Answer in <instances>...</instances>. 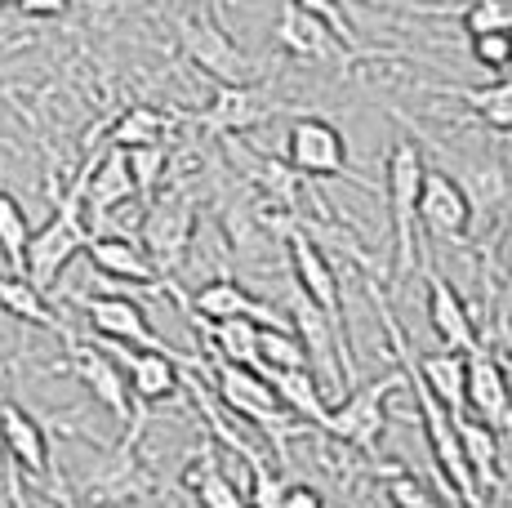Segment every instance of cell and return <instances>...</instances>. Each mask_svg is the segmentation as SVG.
I'll use <instances>...</instances> for the list:
<instances>
[{
	"label": "cell",
	"mask_w": 512,
	"mask_h": 508,
	"mask_svg": "<svg viewBox=\"0 0 512 508\" xmlns=\"http://www.w3.org/2000/svg\"><path fill=\"white\" fill-rule=\"evenodd\" d=\"M281 54L290 58H308V63H334L343 54L339 36L330 32L321 18H312L308 9H299L294 0H281V18H277V32H272Z\"/></svg>",
	"instance_id": "cell-19"
},
{
	"label": "cell",
	"mask_w": 512,
	"mask_h": 508,
	"mask_svg": "<svg viewBox=\"0 0 512 508\" xmlns=\"http://www.w3.org/2000/svg\"><path fill=\"white\" fill-rule=\"evenodd\" d=\"M125 161H130V174H134V188H139V197L152 201V192H156V183H161V174H165V148L161 143H147V148H125Z\"/></svg>",
	"instance_id": "cell-33"
},
{
	"label": "cell",
	"mask_w": 512,
	"mask_h": 508,
	"mask_svg": "<svg viewBox=\"0 0 512 508\" xmlns=\"http://www.w3.org/2000/svg\"><path fill=\"white\" fill-rule=\"evenodd\" d=\"M139 442H143V406L139 415L125 424V437L116 446H107L98 455V464L85 473L81 482V500L90 508H116V504H134L152 491V473L139 459Z\"/></svg>",
	"instance_id": "cell-4"
},
{
	"label": "cell",
	"mask_w": 512,
	"mask_h": 508,
	"mask_svg": "<svg viewBox=\"0 0 512 508\" xmlns=\"http://www.w3.org/2000/svg\"><path fill=\"white\" fill-rule=\"evenodd\" d=\"M0 442H5V459L18 468V473L45 477L49 464H54V446H49V433L27 415L14 397L0 388Z\"/></svg>",
	"instance_id": "cell-15"
},
{
	"label": "cell",
	"mask_w": 512,
	"mask_h": 508,
	"mask_svg": "<svg viewBox=\"0 0 512 508\" xmlns=\"http://www.w3.org/2000/svg\"><path fill=\"white\" fill-rule=\"evenodd\" d=\"M499 152H504V161L512 165V130H499Z\"/></svg>",
	"instance_id": "cell-39"
},
{
	"label": "cell",
	"mask_w": 512,
	"mask_h": 508,
	"mask_svg": "<svg viewBox=\"0 0 512 508\" xmlns=\"http://www.w3.org/2000/svg\"><path fill=\"white\" fill-rule=\"evenodd\" d=\"M423 388H428L432 397H437L441 406L450 410V415H464V375H468V357L464 353H450V348H441V353H428L415 361Z\"/></svg>",
	"instance_id": "cell-24"
},
{
	"label": "cell",
	"mask_w": 512,
	"mask_h": 508,
	"mask_svg": "<svg viewBox=\"0 0 512 508\" xmlns=\"http://www.w3.org/2000/svg\"><path fill=\"white\" fill-rule=\"evenodd\" d=\"M285 165L308 179H352L348 170V139L326 116H299L285 130Z\"/></svg>",
	"instance_id": "cell-7"
},
{
	"label": "cell",
	"mask_w": 512,
	"mask_h": 508,
	"mask_svg": "<svg viewBox=\"0 0 512 508\" xmlns=\"http://www.w3.org/2000/svg\"><path fill=\"white\" fill-rule=\"evenodd\" d=\"M383 495H388L392 508H446V500H441L428 482H419V477L401 464L388 468V477H383Z\"/></svg>",
	"instance_id": "cell-32"
},
{
	"label": "cell",
	"mask_w": 512,
	"mask_h": 508,
	"mask_svg": "<svg viewBox=\"0 0 512 508\" xmlns=\"http://www.w3.org/2000/svg\"><path fill=\"white\" fill-rule=\"evenodd\" d=\"M259 370H308V348L299 330L259 326Z\"/></svg>",
	"instance_id": "cell-29"
},
{
	"label": "cell",
	"mask_w": 512,
	"mask_h": 508,
	"mask_svg": "<svg viewBox=\"0 0 512 508\" xmlns=\"http://www.w3.org/2000/svg\"><path fill=\"white\" fill-rule=\"evenodd\" d=\"M468 54L477 58V67H486V72L504 76L508 63H512V32H481V36H468Z\"/></svg>",
	"instance_id": "cell-34"
},
{
	"label": "cell",
	"mask_w": 512,
	"mask_h": 508,
	"mask_svg": "<svg viewBox=\"0 0 512 508\" xmlns=\"http://www.w3.org/2000/svg\"><path fill=\"white\" fill-rule=\"evenodd\" d=\"M210 375H214V393H219L223 410H232L236 419H245V424H254L259 433H268L272 442H277L281 455H285V442H290V437H303L312 428V424H303V419L281 402L277 388L268 384V375H263V370L232 366V361L214 357Z\"/></svg>",
	"instance_id": "cell-1"
},
{
	"label": "cell",
	"mask_w": 512,
	"mask_h": 508,
	"mask_svg": "<svg viewBox=\"0 0 512 508\" xmlns=\"http://www.w3.org/2000/svg\"><path fill=\"white\" fill-rule=\"evenodd\" d=\"M504 76H512V63H508V72H504Z\"/></svg>",
	"instance_id": "cell-41"
},
{
	"label": "cell",
	"mask_w": 512,
	"mask_h": 508,
	"mask_svg": "<svg viewBox=\"0 0 512 508\" xmlns=\"http://www.w3.org/2000/svg\"><path fill=\"white\" fill-rule=\"evenodd\" d=\"M192 312L205 321V326H210V321H228V317H250V321H259V326H285V317L277 308L254 299L250 290L232 277L205 281V286L192 295Z\"/></svg>",
	"instance_id": "cell-21"
},
{
	"label": "cell",
	"mask_w": 512,
	"mask_h": 508,
	"mask_svg": "<svg viewBox=\"0 0 512 508\" xmlns=\"http://www.w3.org/2000/svg\"><path fill=\"white\" fill-rule=\"evenodd\" d=\"M63 344H67V370L90 388V397L98 406L112 410L121 424H130V419L139 415V402L130 397V384H125V370L116 366V357L98 344H81L76 335H67Z\"/></svg>",
	"instance_id": "cell-11"
},
{
	"label": "cell",
	"mask_w": 512,
	"mask_h": 508,
	"mask_svg": "<svg viewBox=\"0 0 512 508\" xmlns=\"http://www.w3.org/2000/svg\"><path fill=\"white\" fill-rule=\"evenodd\" d=\"M27 241H32V223H27L23 205L14 201V192L0 188V259L9 272H23Z\"/></svg>",
	"instance_id": "cell-30"
},
{
	"label": "cell",
	"mask_w": 512,
	"mask_h": 508,
	"mask_svg": "<svg viewBox=\"0 0 512 508\" xmlns=\"http://www.w3.org/2000/svg\"><path fill=\"white\" fill-rule=\"evenodd\" d=\"M179 482L201 508H250L245 504V486L232 482V473L223 468V455H219L214 437H201V451L187 459Z\"/></svg>",
	"instance_id": "cell-18"
},
{
	"label": "cell",
	"mask_w": 512,
	"mask_h": 508,
	"mask_svg": "<svg viewBox=\"0 0 512 508\" xmlns=\"http://www.w3.org/2000/svg\"><path fill=\"white\" fill-rule=\"evenodd\" d=\"M428 161H423L419 143L397 139L388 152V210H392V241H397V272L392 277L406 281L419 263V188Z\"/></svg>",
	"instance_id": "cell-3"
},
{
	"label": "cell",
	"mask_w": 512,
	"mask_h": 508,
	"mask_svg": "<svg viewBox=\"0 0 512 508\" xmlns=\"http://www.w3.org/2000/svg\"><path fill=\"white\" fill-rule=\"evenodd\" d=\"M179 45H183L187 63L201 67L214 85H245L254 72H259V67H254V58L232 41L228 27H223L210 9L179 18Z\"/></svg>",
	"instance_id": "cell-6"
},
{
	"label": "cell",
	"mask_w": 512,
	"mask_h": 508,
	"mask_svg": "<svg viewBox=\"0 0 512 508\" xmlns=\"http://www.w3.org/2000/svg\"><path fill=\"white\" fill-rule=\"evenodd\" d=\"M192 223H196V214L183 192H170V197L147 205L139 232H143V254L152 259L156 277L179 272V263L187 259V246H192Z\"/></svg>",
	"instance_id": "cell-8"
},
{
	"label": "cell",
	"mask_w": 512,
	"mask_h": 508,
	"mask_svg": "<svg viewBox=\"0 0 512 508\" xmlns=\"http://www.w3.org/2000/svg\"><path fill=\"white\" fill-rule=\"evenodd\" d=\"M0 312H9V317L27 321V326H36V330H54V335H63V339L72 335V330L63 326V317L49 308L45 290H36L23 272H5V277H0Z\"/></svg>",
	"instance_id": "cell-23"
},
{
	"label": "cell",
	"mask_w": 512,
	"mask_h": 508,
	"mask_svg": "<svg viewBox=\"0 0 512 508\" xmlns=\"http://www.w3.org/2000/svg\"><path fill=\"white\" fill-rule=\"evenodd\" d=\"M281 508H326V495L308 482H285L281 491Z\"/></svg>",
	"instance_id": "cell-36"
},
{
	"label": "cell",
	"mask_w": 512,
	"mask_h": 508,
	"mask_svg": "<svg viewBox=\"0 0 512 508\" xmlns=\"http://www.w3.org/2000/svg\"><path fill=\"white\" fill-rule=\"evenodd\" d=\"M285 250H290V272H294V290H299L308 304L321 308V317L334 326V335L343 339V295H339V277H334L330 259L317 250V241L294 223L285 232Z\"/></svg>",
	"instance_id": "cell-10"
},
{
	"label": "cell",
	"mask_w": 512,
	"mask_h": 508,
	"mask_svg": "<svg viewBox=\"0 0 512 508\" xmlns=\"http://www.w3.org/2000/svg\"><path fill=\"white\" fill-rule=\"evenodd\" d=\"M468 375H464V415L481 419L495 433H512V393L508 375L486 348H468Z\"/></svg>",
	"instance_id": "cell-12"
},
{
	"label": "cell",
	"mask_w": 512,
	"mask_h": 508,
	"mask_svg": "<svg viewBox=\"0 0 512 508\" xmlns=\"http://www.w3.org/2000/svg\"><path fill=\"white\" fill-rule=\"evenodd\" d=\"M5 464H9V459H5V442H0V477H5Z\"/></svg>",
	"instance_id": "cell-40"
},
{
	"label": "cell",
	"mask_w": 512,
	"mask_h": 508,
	"mask_svg": "<svg viewBox=\"0 0 512 508\" xmlns=\"http://www.w3.org/2000/svg\"><path fill=\"white\" fill-rule=\"evenodd\" d=\"M294 5H299V9H308L312 18H321V23H326L334 36H339V45H343V50H352V54H357V32H352L348 14H343V0H294Z\"/></svg>",
	"instance_id": "cell-35"
},
{
	"label": "cell",
	"mask_w": 512,
	"mask_h": 508,
	"mask_svg": "<svg viewBox=\"0 0 512 508\" xmlns=\"http://www.w3.org/2000/svg\"><path fill=\"white\" fill-rule=\"evenodd\" d=\"M107 353L116 357V366L125 370V384H130V397L139 406H156V402H170L183 384V361L170 348H130V344H116V339H98Z\"/></svg>",
	"instance_id": "cell-9"
},
{
	"label": "cell",
	"mask_w": 512,
	"mask_h": 508,
	"mask_svg": "<svg viewBox=\"0 0 512 508\" xmlns=\"http://www.w3.org/2000/svg\"><path fill=\"white\" fill-rule=\"evenodd\" d=\"M459 103H468V112L477 116L481 125H490V130H512V76H499V81L490 85H459V90H450Z\"/></svg>",
	"instance_id": "cell-28"
},
{
	"label": "cell",
	"mask_w": 512,
	"mask_h": 508,
	"mask_svg": "<svg viewBox=\"0 0 512 508\" xmlns=\"http://www.w3.org/2000/svg\"><path fill=\"white\" fill-rule=\"evenodd\" d=\"M455 433H459V446H464V459H468L472 477H477L481 495L495 491L499 486V433L472 415H455Z\"/></svg>",
	"instance_id": "cell-25"
},
{
	"label": "cell",
	"mask_w": 512,
	"mask_h": 508,
	"mask_svg": "<svg viewBox=\"0 0 512 508\" xmlns=\"http://www.w3.org/2000/svg\"><path fill=\"white\" fill-rule=\"evenodd\" d=\"M23 18H63L72 9V0H9Z\"/></svg>",
	"instance_id": "cell-37"
},
{
	"label": "cell",
	"mask_w": 512,
	"mask_h": 508,
	"mask_svg": "<svg viewBox=\"0 0 512 508\" xmlns=\"http://www.w3.org/2000/svg\"><path fill=\"white\" fill-rule=\"evenodd\" d=\"M419 272H423V281H428V326H432V335H437L450 353H468V348H477V326H472V317H468V304L459 299V290L432 268L428 246H423V232H419Z\"/></svg>",
	"instance_id": "cell-14"
},
{
	"label": "cell",
	"mask_w": 512,
	"mask_h": 508,
	"mask_svg": "<svg viewBox=\"0 0 512 508\" xmlns=\"http://www.w3.org/2000/svg\"><path fill=\"white\" fill-rule=\"evenodd\" d=\"M81 308L98 339H116V344H130V348H165L130 295H85Z\"/></svg>",
	"instance_id": "cell-17"
},
{
	"label": "cell",
	"mask_w": 512,
	"mask_h": 508,
	"mask_svg": "<svg viewBox=\"0 0 512 508\" xmlns=\"http://www.w3.org/2000/svg\"><path fill=\"white\" fill-rule=\"evenodd\" d=\"M85 254H90V263L103 277H116V281H130V286H156V268L152 259L143 254V246H134L130 237H112V232H103V237H90L85 241Z\"/></svg>",
	"instance_id": "cell-22"
},
{
	"label": "cell",
	"mask_w": 512,
	"mask_h": 508,
	"mask_svg": "<svg viewBox=\"0 0 512 508\" xmlns=\"http://www.w3.org/2000/svg\"><path fill=\"white\" fill-rule=\"evenodd\" d=\"M263 375H268V384L277 388V397L303 419V424H312V428L326 424L330 402H326V393H321V384L312 379V370H263Z\"/></svg>",
	"instance_id": "cell-26"
},
{
	"label": "cell",
	"mask_w": 512,
	"mask_h": 508,
	"mask_svg": "<svg viewBox=\"0 0 512 508\" xmlns=\"http://www.w3.org/2000/svg\"><path fill=\"white\" fill-rule=\"evenodd\" d=\"M90 241V223H85V165L72 179V188L58 197L54 214L41 232H32L27 241V259H23V277L36 290H54V281L63 277V268L85 250Z\"/></svg>",
	"instance_id": "cell-2"
},
{
	"label": "cell",
	"mask_w": 512,
	"mask_h": 508,
	"mask_svg": "<svg viewBox=\"0 0 512 508\" xmlns=\"http://www.w3.org/2000/svg\"><path fill=\"white\" fill-rule=\"evenodd\" d=\"M277 112H285V103L263 94V85H219L214 103L201 112V125H210L214 134H241Z\"/></svg>",
	"instance_id": "cell-16"
},
{
	"label": "cell",
	"mask_w": 512,
	"mask_h": 508,
	"mask_svg": "<svg viewBox=\"0 0 512 508\" xmlns=\"http://www.w3.org/2000/svg\"><path fill=\"white\" fill-rule=\"evenodd\" d=\"M161 134H165V116L147 103H134L116 116L107 139H112V148H147V143H161Z\"/></svg>",
	"instance_id": "cell-31"
},
{
	"label": "cell",
	"mask_w": 512,
	"mask_h": 508,
	"mask_svg": "<svg viewBox=\"0 0 512 508\" xmlns=\"http://www.w3.org/2000/svg\"><path fill=\"white\" fill-rule=\"evenodd\" d=\"M49 500H54L58 508H76V495L67 491V482H63V473H58V464H49Z\"/></svg>",
	"instance_id": "cell-38"
},
{
	"label": "cell",
	"mask_w": 512,
	"mask_h": 508,
	"mask_svg": "<svg viewBox=\"0 0 512 508\" xmlns=\"http://www.w3.org/2000/svg\"><path fill=\"white\" fill-rule=\"evenodd\" d=\"M205 344H210V357L232 361V366L259 370V321H250V317L210 321V330H205Z\"/></svg>",
	"instance_id": "cell-27"
},
{
	"label": "cell",
	"mask_w": 512,
	"mask_h": 508,
	"mask_svg": "<svg viewBox=\"0 0 512 508\" xmlns=\"http://www.w3.org/2000/svg\"><path fill=\"white\" fill-rule=\"evenodd\" d=\"M134 197H139V188H134L125 148H107L103 156L85 161V210H90L98 223H103L112 210L130 205Z\"/></svg>",
	"instance_id": "cell-20"
},
{
	"label": "cell",
	"mask_w": 512,
	"mask_h": 508,
	"mask_svg": "<svg viewBox=\"0 0 512 508\" xmlns=\"http://www.w3.org/2000/svg\"><path fill=\"white\" fill-rule=\"evenodd\" d=\"M472 201L464 183L446 170H428L419 188V228L437 241H464L472 228Z\"/></svg>",
	"instance_id": "cell-13"
},
{
	"label": "cell",
	"mask_w": 512,
	"mask_h": 508,
	"mask_svg": "<svg viewBox=\"0 0 512 508\" xmlns=\"http://www.w3.org/2000/svg\"><path fill=\"white\" fill-rule=\"evenodd\" d=\"M406 388V370H388L374 384H361L343 397L339 406H330L321 433L334 437V442L352 446L361 455H379L383 446V428H388V397Z\"/></svg>",
	"instance_id": "cell-5"
}]
</instances>
